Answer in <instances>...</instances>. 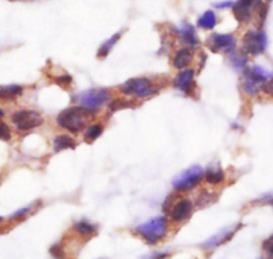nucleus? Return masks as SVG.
Segmentation results:
<instances>
[{
  "label": "nucleus",
  "instance_id": "17",
  "mask_svg": "<svg viewBox=\"0 0 273 259\" xmlns=\"http://www.w3.org/2000/svg\"><path fill=\"white\" fill-rule=\"evenodd\" d=\"M76 147V141L67 134H59L54 140V151L61 152L65 149H74Z\"/></svg>",
  "mask_w": 273,
  "mask_h": 259
},
{
  "label": "nucleus",
  "instance_id": "3",
  "mask_svg": "<svg viewBox=\"0 0 273 259\" xmlns=\"http://www.w3.org/2000/svg\"><path fill=\"white\" fill-rule=\"evenodd\" d=\"M112 100V94L107 89H89L86 91H82L75 98V102L78 106L83 108L87 112L94 113L103 108Z\"/></svg>",
  "mask_w": 273,
  "mask_h": 259
},
{
  "label": "nucleus",
  "instance_id": "26",
  "mask_svg": "<svg viewBox=\"0 0 273 259\" xmlns=\"http://www.w3.org/2000/svg\"><path fill=\"white\" fill-rule=\"evenodd\" d=\"M0 140L3 141L11 140V130H10L7 124L0 123Z\"/></svg>",
  "mask_w": 273,
  "mask_h": 259
},
{
  "label": "nucleus",
  "instance_id": "19",
  "mask_svg": "<svg viewBox=\"0 0 273 259\" xmlns=\"http://www.w3.org/2000/svg\"><path fill=\"white\" fill-rule=\"evenodd\" d=\"M121 35H122V34L117 33V34H115V35H113L112 38H110V39L106 40V42H104V43L102 44L101 47H99V50H98V54H97L99 59H102V58L107 57L108 53H110V51H112L113 47H114V44L117 43V42H118V40H119Z\"/></svg>",
  "mask_w": 273,
  "mask_h": 259
},
{
  "label": "nucleus",
  "instance_id": "6",
  "mask_svg": "<svg viewBox=\"0 0 273 259\" xmlns=\"http://www.w3.org/2000/svg\"><path fill=\"white\" fill-rule=\"evenodd\" d=\"M266 49V35L264 31H256V30H251L245 34L242 38V51L244 54L257 55L262 54Z\"/></svg>",
  "mask_w": 273,
  "mask_h": 259
},
{
  "label": "nucleus",
  "instance_id": "23",
  "mask_svg": "<svg viewBox=\"0 0 273 259\" xmlns=\"http://www.w3.org/2000/svg\"><path fill=\"white\" fill-rule=\"evenodd\" d=\"M134 102L133 101H125V100H115V101L110 102L108 105V112H117V110H121V109H127L133 108Z\"/></svg>",
  "mask_w": 273,
  "mask_h": 259
},
{
  "label": "nucleus",
  "instance_id": "16",
  "mask_svg": "<svg viewBox=\"0 0 273 259\" xmlns=\"http://www.w3.org/2000/svg\"><path fill=\"white\" fill-rule=\"evenodd\" d=\"M23 93V87L19 85H3L0 86V100L2 101H12Z\"/></svg>",
  "mask_w": 273,
  "mask_h": 259
},
{
  "label": "nucleus",
  "instance_id": "30",
  "mask_svg": "<svg viewBox=\"0 0 273 259\" xmlns=\"http://www.w3.org/2000/svg\"><path fill=\"white\" fill-rule=\"evenodd\" d=\"M30 211H31V207H25V208L19 209V211H16L15 214H12L11 219H20V218H23V216L27 215Z\"/></svg>",
  "mask_w": 273,
  "mask_h": 259
},
{
  "label": "nucleus",
  "instance_id": "33",
  "mask_svg": "<svg viewBox=\"0 0 273 259\" xmlns=\"http://www.w3.org/2000/svg\"><path fill=\"white\" fill-rule=\"evenodd\" d=\"M3 115H4V112L0 109V117H3Z\"/></svg>",
  "mask_w": 273,
  "mask_h": 259
},
{
  "label": "nucleus",
  "instance_id": "9",
  "mask_svg": "<svg viewBox=\"0 0 273 259\" xmlns=\"http://www.w3.org/2000/svg\"><path fill=\"white\" fill-rule=\"evenodd\" d=\"M193 211V203L190 199H181L170 209V220L173 223H182L190 216Z\"/></svg>",
  "mask_w": 273,
  "mask_h": 259
},
{
  "label": "nucleus",
  "instance_id": "11",
  "mask_svg": "<svg viewBox=\"0 0 273 259\" xmlns=\"http://www.w3.org/2000/svg\"><path fill=\"white\" fill-rule=\"evenodd\" d=\"M257 0H237L233 4V15L240 23H248Z\"/></svg>",
  "mask_w": 273,
  "mask_h": 259
},
{
  "label": "nucleus",
  "instance_id": "10",
  "mask_svg": "<svg viewBox=\"0 0 273 259\" xmlns=\"http://www.w3.org/2000/svg\"><path fill=\"white\" fill-rule=\"evenodd\" d=\"M173 85L177 90L182 91L185 94H190L194 87V70L192 68H185L176 76Z\"/></svg>",
  "mask_w": 273,
  "mask_h": 259
},
{
  "label": "nucleus",
  "instance_id": "8",
  "mask_svg": "<svg viewBox=\"0 0 273 259\" xmlns=\"http://www.w3.org/2000/svg\"><path fill=\"white\" fill-rule=\"evenodd\" d=\"M208 47L213 53H233L236 50V38L230 34H212L208 39Z\"/></svg>",
  "mask_w": 273,
  "mask_h": 259
},
{
  "label": "nucleus",
  "instance_id": "31",
  "mask_svg": "<svg viewBox=\"0 0 273 259\" xmlns=\"http://www.w3.org/2000/svg\"><path fill=\"white\" fill-rule=\"evenodd\" d=\"M217 8H227V7H233V2H224V3H216L214 4Z\"/></svg>",
  "mask_w": 273,
  "mask_h": 259
},
{
  "label": "nucleus",
  "instance_id": "13",
  "mask_svg": "<svg viewBox=\"0 0 273 259\" xmlns=\"http://www.w3.org/2000/svg\"><path fill=\"white\" fill-rule=\"evenodd\" d=\"M176 33L178 34V36H180V39L182 43L187 44V46H190V47H194L198 44L197 34H196V31H194V29L190 25H187V23H182V25L180 26V29L176 30Z\"/></svg>",
  "mask_w": 273,
  "mask_h": 259
},
{
  "label": "nucleus",
  "instance_id": "18",
  "mask_svg": "<svg viewBox=\"0 0 273 259\" xmlns=\"http://www.w3.org/2000/svg\"><path fill=\"white\" fill-rule=\"evenodd\" d=\"M74 230L76 231V234H79L80 237H91L97 232V227L94 224L89 223L86 220H80L74 224Z\"/></svg>",
  "mask_w": 273,
  "mask_h": 259
},
{
  "label": "nucleus",
  "instance_id": "15",
  "mask_svg": "<svg viewBox=\"0 0 273 259\" xmlns=\"http://www.w3.org/2000/svg\"><path fill=\"white\" fill-rule=\"evenodd\" d=\"M204 177L209 184L217 185V184L223 183L224 179H225V173L219 164H213V166H209L208 169L205 171Z\"/></svg>",
  "mask_w": 273,
  "mask_h": 259
},
{
  "label": "nucleus",
  "instance_id": "2",
  "mask_svg": "<svg viewBox=\"0 0 273 259\" xmlns=\"http://www.w3.org/2000/svg\"><path fill=\"white\" fill-rule=\"evenodd\" d=\"M135 231L149 245H155L168 234V220L165 216H155L153 219L137 226Z\"/></svg>",
  "mask_w": 273,
  "mask_h": 259
},
{
  "label": "nucleus",
  "instance_id": "1",
  "mask_svg": "<svg viewBox=\"0 0 273 259\" xmlns=\"http://www.w3.org/2000/svg\"><path fill=\"white\" fill-rule=\"evenodd\" d=\"M93 113L87 112L80 106H71L65 109L57 117L58 125L63 129L71 132V133H79L80 130L86 126L87 121L91 117Z\"/></svg>",
  "mask_w": 273,
  "mask_h": 259
},
{
  "label": "nucleus",
  "instance_id": "35",
  "mask_svg": "<svg viewBox=\"0 0 273 259\" xmlns=\"http://www.w3.org/2000/svg\"><path fill=\"white\" fill-rule=\"evenodd\" d=\"M101 259H106V258H101Z\"/></svg>",
  "mask_w": 273,
  "mask_h": 259
},
{
  "label": "nucleus",
  "instance_id": "34",
  "mask_svg": "<svg viewBox=\"0 0 273 259\" xmlns=\"http://www.w3.org/2000/svg\"><path fill=\"white\" fill-rule=\"evenodd\" d=\"M2 220H3V219H2V218H0V222H2Z\"/></svg>",
  "mask_w": 273,
  "mask_h": 259
},
{
  "label": "nucleus",
  "instance_id": "22",
  "mask_svg": "<svg viewBox=\"0 0 273 259\" xmlns=\"http://www.w3.org/2000/svg\"><path fill=\"white\" fill-rule=\"evenodd\" d=\"M102 132H103V126L101 124H93L86 129V133H85V138L86 141L91 143V141L97 140L98 137L101 136Z\"/></svg>",
  "mask_w": 273,
  "mask_h": 259
},
{
  "label": "nucleus",
  "instance_id": "27",
  "mask_svg": "<svg viewBox=\"0 0 273 259\" xmlns=\"http://www.w3.org/2000/svg\"><path fill=\"white\" fill-rule=\"evenodd\" d=\"M71 77L70 76H67V74H62V76H59V77H57V78H55V82L58 83V85H61V86H68V85H70V83H71Z\"/></svg>",
  "mask_w": 273,
  "mask_h": 259
},
{
  "label": "nucleus",
  "instance_id": "12",
  "mask_svg": "<svg viewBox=\"0 0 273 259\" xmlns=\"http://www.w3.org/2000/svg\"><path fill=\"white\" fill-rule=\"evenodd\" d=\"M240 224L236 227H229V228H225V230H223L221 232H219V234H216L214 237H212L209 241H206L204 243V247L205 248H213V247H217V246L220 245H224V243H227L228 241H230L232 239V237L234 235V232L240 228Z\"/></svg>",
  "mask_w": 273,
  "mask_h": 259
},
{
  "label": "nucleus",
  "instance_id": "32",
  "mask_svg": "<svg viewBox=\"0 0 273 259\" xmlns=\"http://www.w3.org/2000/svg\"><path fill=\"white\" fill-rule=\"evenodd\" d=\"M168 258H169V254H155V255L150 259H168Z\"/></svg>",
  "mask_w": 273,
  "mask_h": 259
},
{
  "label": "nucleus",
  "instance_id": "4",
  "mask_svg": "<svg viewBox=\"0 0 273 259\" xmlns=\"http://www.w3.org/2000/svg\"><path fill=\"white\" fill-rule=\"evenodd\" d=\"M204 168L200 166H193L185 169L180 175L173 179V187L178 192H187L197 187L204 177Z\"/></svg>",
  "mask_w": 273,
  "mask_h": 259
},
{
  "label": "nucleus",
  "instance_id": "20",
  "mask_svg": "<svg viewBox=\"0 0 273 259\" xmlns=\"http://www.w3.org/2000/svg\"><path fill=\"white\" fill-rule=\"evenodd\" d=\"M217 23L216 14L213 11H206L201 18L198 19V27H201L204 30H212L214 29V26Z\"/></svg>",
  "mask_w": 273,
  "mask_h": 259
},
{
  "label": "nucleus",
  "instance_id": "24",
  "mask_svg": "<svg viewBox=\"0 0 273 259\" xmlns=\"http://www.w3.org/2000/svg\"><path fill=\"white\" fill-rule=\"evenodd\" d=\"M262 250L268 259H273V234L262 242Z\"/></svg>",
  "mask_w": 273,
  "mask_h": 259
},
{
  "label": "nucleus",
  "instance_id": "7",
  "mask_svg": "<svg viewBox=\"0 0 273 259\" xmlns=\"http://www.w3.org/2000/svg\"><path fill=\"white\" fill-rule=\"evenodd\" d=\"M12 124L20 132L33 130L43 124V117L34 110H18L11 117Z\"/></svg>",
  "mask_w": 273,
  "mask_h": 259
},
{
  "label": "nucleus",
  "instance_id": "21",
  "mask_svg": "<svg viewBox=\"0 0 273 259\" xmlns=\"http://www.w3.org/2000/svg\"><path fill=\"white\" fill-rule=\"evenodd\" d=\"M216 200H217L216 194H213V192H209V191H206V190H204L201 194L198 195L197 203H196V204H197L198 207H206V205L212 204V203H214Z\"/></svg>",
  "mask_w": 273,
  "mask_h": 259
},
{
  "label": "nucleus",
  "instance_id": "25",
  "mask_svg": "<svg viewBox=\"0 0 273 259\" xmlns=\"http://www.w3.org/2000/svg\"><path fill=\"white\" fill-rule=\"evenodd\" d=\"M230 61H232V65L234 66L236 68H245L247 67V63H248V59L244 55H232L230 58ZM247 70V68H245Z\"/></svg>",
  "mask_w": 273,
  "mask_h": 259
},
{
  "label": "nucleus",
  "instance_id": "28",
  "mask_svg": "<svg viewBox=\"0 0 273 259\" xmlns=\"http://www.w3.org/2000/svg\"><path fill=\"white\" fill-rule=\"evenodd\" d=\"M50 252L57 259H65V252H63V250H62L61 245H55L54 247H51Z\"/></svg>",
  "mask_w": 273,
  "mask_h": 259
},
{
  "label": "nucleus",
  "instance_id": "29",
  "mask_svg": "<svg viewBox=\"0 0 273 259\" xmlns=\"http://www.w3.org/2000/svg\"><path fill=\"white\" fill-rule=\"evenodd\" d=\"M261 89L265 91L266 94H269V96H273V77L270 79H268L265 83H262Z\"/></svg>",
  "mask_w": 273,
  "mask_h": 259
},
{
  "label": "nucleus",
  "instance_id": "5",
  "mask_svg": "<svg viewBox=\"0 0 273 259\" xmlns=\"http://www.w3.org/2000/svg\"><path fill=\"white\" fill-rule=\"evenodd\" d=\"M119 90L125 96L135 98H148L154 96L157 89L148 78H131L119 86Z\"/></svg>",
  "mask_w": 273,
  "mask_h": 259
},
{
  "label": "nucleus",
  "instance_id": "14",
  "mask_svg": "<svg viewBox=\"0 0 273 259\" xmlns=\"http://www.w3.org/2000/svg\"><path fill=\"white\" fill-rule=\"evenodd\" d=\"M192 61H193V51L190 49H180L173 57V66L178 70H182L190 65Z\"/></svg>",
  "mask_w": 273,
  "mask_h": 259
}]
</instances>
